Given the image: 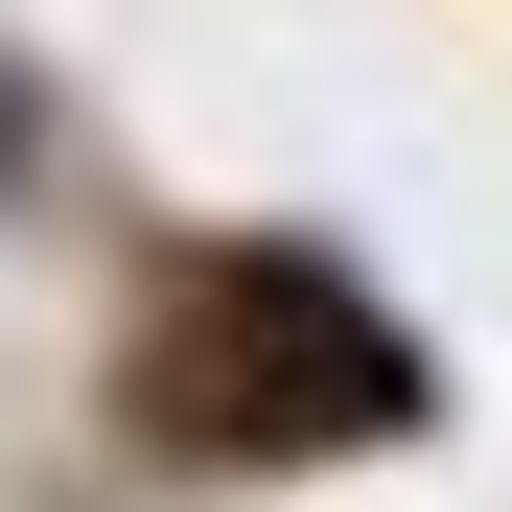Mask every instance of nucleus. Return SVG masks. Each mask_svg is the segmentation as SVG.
I'll return each mask as SVG.
<instances>
[{
    "label": "nucleus",
    "mask_w": 512,
    "mask_h": 512,
    "mask_svg": "<svg viewBox=\"0 0 512 512\" xmlns=\"http://www.w3.org/2000/svg\"><path fill=\"white\" fill-rule=\"evenodd\" d=\"M140 419L210 443V466L233 443H396V419H419V350L326 280V256H233V280L140 350Z\"/></svg>",
    "instance_id": "nucleus-1"
}]
</instances>
